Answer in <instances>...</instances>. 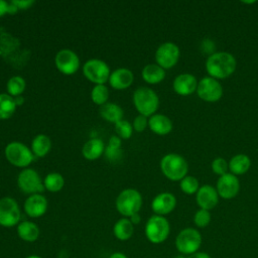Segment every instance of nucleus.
<instances>
[{"mask_svg": "<svg viewBox=\"0 0 258 258\" xmlns=\"http://www.w3.org/2000/svg\"><path fill=\"white\" fill-rule=\"evenodd\" d=\"M30 58V51L20 39L0 26V60H5L14 69H22Z\"/></svg>", "mask_w": 258, "mask_h": 258, "instance_id": "1", "label": "nucleus"}, {"mask_svg": "<svg viewBox=\"0 0 258 258\" xmlns=\"http://www.w3.org/2000/svg\"><path fill=\"white\" fill-rule=\"evenodd\" d=\"M235 56L227 51H218L209 55L206 61V70L210 77L218 79H226L230 77L236 70Z\"/></svg>", "mask_w": 258, "mask_h": 258, "instance_id": "2", "label": "nucleus"}, {"mask_svg": "<svg viewBox=\"0 0 258 258\" xmlns=\"http://www.w3.org/2000/svg\"><path fill=\"white\" fill-rule=\"evenodd\" d=\"M162 173L170 180H181L186 176L188 165L186 160L176 153H168L164 155L160 161Z\"/></svg>", "mask_w": 258, "mask_h": 258, "instance_id": "3", "label": "nucleus"}, {"mask_svg": "<svg viewBox=\"0 0 258 258\" xmlns=\"http://www.w3.org/2000/svg\"><path fill=\"white\" fill-rule=\"evenodd\" d=\"M141 206L142 197L138 190L133 188L122 190L116 200V209L124 218H130L134 214H137Z\"/></svg>", "mask_w": 258, "mask_h": 258, "instance_id": "4", "label": "nucleus"}, {"mask_svg": "<svg viewBox=\"0 0 258 258\" xmlns=\"http://www.w3.org/2000/svg\"><path fill=\"white\" fill-rule=\"evenodd\" d=\"M133 102L137 111L146 117L153 115L159 106V99L156 93L146 87L138 88L134 92Z\"/></svg>", "mask_w": 258, "mask_h": 258, "instance_id": "5", "label": "nucleus"}, {"mask_svg": "<svg viewBox=\"0 0 258 258\" xmlns=\"http://www.w3.org/2000/svg\"><path fill=\"white\" fill-rule=\"evenodd\" d=\"M170 232L168 221L163 216L154 215L148 219L145 225V236L153 244L164 242Z\"/></svg>", "mask_w": 258, "mask_h": 258, "instance_id": "6", "label": "nucleus"}, {"mask_svg": "<svg viewBox=\"0 0 258 258\" xmlns=\"http://www.w3.org/2000/svg\"><path fill=\"white\" fill-rule=\"evenodd\" d=\"M202 244L200 232L194 228L181 230L175 238V247L182 254H192L198 251Z\"/></svg>", "mask_w": 258, "mask_h": 258, "instance_id": "7", "label": "nucleus"}, {"mask_svg": "<svg viewBox=\"0 0 258 258\" xmlns=\"http://www.w3.org/2000/svg\"><path fill=\"white\" fill-rule=\"evenodd\" d=\"M7 160L18 167H25L33 160L32 152L29 148L20 142H11L5 148Z\"/></svg>", "mask_w": 258, "mask_h": 258, "instance_id": "8", "label": "nucleus"}, {"mask_svg": "<svg viewBox=\"0 0 258 258\" xmlns=\"http://www.w3.org/2000/svg\"><path fill=\"white\" fill-rule=\"evenodd\" d=\"M21 212L17 202L12 198L0 200V226L11 228L19 224Z\"/></svg>", "mask_w": 258, "mask_h": 258, "instance_id": "9", "label": "nucleus"}, {"mask_svg": "<svg viewBox=\"0 0 258 258\" xmlns=\"http://www.w3.org/2000/svg\"><path fill=\"white\" fill-rule=\"evenodd\" d=\"M85 77L97 85H104L110 78V68L101 59H90L83 68Z\"/></svg>", "mask_w": 258, "mask_h": 258, "instance_id": "10", "label": "nucleus"}, {"mask_svg": "<svg viewBox=\"0 0 258 258\" xmlns=\"http://www.w3.org/2000/svg\"><path fill=\"white\" fill-rule=\"evenodd\" d=\"M197 93L206 102H217L223 96V88L218 80L209 76L199 81Z\"/></svg>", "mask_w": 258, "mask_h": 258, "instance_id": "11", "label": "nucleus"}, {"mask_svg": "<svg viewBox=\"0 0 258 258\" xmlns=\"http://www.w3.org/2000/svg\"><path fill=\"white\" fill-rule=\"evenodd\" d=\"M18 187L24 194H38L44 189V184L41 181L39 174L31 168L23 169L17 178Z\"/></svg>", "mask_w": 258, "mask_h": 258, "instance_id": "12", "label": "nucleus"}, {"mask_svg": "<svg viewBox=\"0 0 258 258\" xmlns=\"http://www.w3.org/2000/svg\"><path fill=\"white\" fill-rule=\"evenodd\" d=\"M179 53V48L175 43L164 42L156 49L155 60L162 69H170L178 61Z\"/></svg>", "mask_w": 258, "mask_h": 258, "instance_id": "13", "label": "nucleus"}, {"mask_svg": "<svg viewBox=\"0 0 258 258\" xmlns=\"http://www.w3.org/2000/svg\"><path fill=\"white\" fill-rule=\"evenodd\" d=\"M216 189L221 198L230 200L238 195L240 189V181L235 174L227 172L218 178Z\"/></svg>", "mask_w": 258, "mask_h": 258, "instance_id": "14", "label": "nucleus"}, {"mask_svg": "<svg viewBox=\"0 0 258 258\" xmlns=\"http://www.w3.org/2000/svg\"><path fill=\"white\" fill-rule=\"evenodd\" d=\"M55 66L60 73L73 75L80 67V59L73 50L61 49L55 55Z\"/></svg>", "mask_w": 258, "mask_h": 258, "instance_id": "15", "label": "nucleus"}, {"mask_svg": "<svg viewBox=\"0 0 258 258\" xmlns=\"http://www.w3.org/2000/svg\"><path fill=\"white\" fill-rule=\"evenodd\" d=\"M176 206V199L170 192H161L157 195L152 203L151 209L158 216H164L171 213Z\"/></svg>", "mask_w": 258, "mask_h": 258, "instance_id": "16", "label": "nucleus"}, {"mask_svg": "<svg viewBox=\"0 0 258 258\" xmlns=\"http://www.w3.org/2000/svg\"><path fill=\"white\" fill-rule=\"evenodd\" d=\"M198 80L197 78L188 73L178 75L173 81V90L176 94L180 96H188L191 95L198 88Z\"/></svg>", "mask_w": 258, "mask_h": 258, "instance_id": "17", "label": "nucleus"}, {"mask_svg": "<svg viewBox=\"0 0 258 258\" xmlns=\"http://www.w3.org/2000/svg\"><path fill=\"white\" fill-rule=\"evenodd\" d=\"M197 203L201 209L212 210L219 203V195L215 187L210 184L202 185L197 192Z\"/></svg>", "mask_w": 258, "mask_h": 258, "instance_id": "18", "label": "nucleus"}, {"mask_svg": "<svg viewBox=\"0 0 258 258\" xmlns=\"http://www.w3.org/2000/svg\"><path fill=\"white\" fill-rule=\"evenodd\" d=\"M47 210L46 199L39 194L29 196L24 203V211L31 218H39Z\"/></svg>", "mask_w": 258, "mask_h": 258, "instance_id": "19", "label": "nucleus"}, {"mask_svg": "<svg viewBox=\"0 0 258 258\" xmlns=\"http://www.w3.org/2000/svg\"><path fill=\"white\" fill-rule=\"evenodd\" d=\"M133 73L128 69H118L111 73L109 83L112 88L116 90H124L131 86L133 83Z\"/></svg>", "mask_w": 258, "mask_h": 258, "instance_id": "20", "label": "nucleus"}, {"mask_svg": "<svg viewBox=\"0 0 258 258\" xmlns=\"http://www.w3.org/2000/svg\"><path fill=\"white\" fill-rule=\"evenodd\" d=\"M17 235L18 237L24 241V242H28V243H32L35 242L40 234L39 228L38 226L30 221H23L20 222L17 225Z\"/></svg>", "mask_w": 258, "mask_h": 258, "instance_id": "21", "label": "nucleus"}, {"mask_svg": "<svg viewBox=\"0 0 258 258\" xmlns=\"http://www.w3.org/2000/svg\"><path fill=\"white\" fill-rule=\"evenodd\" d=\"M148 125L151 131L158 135L168 134L172 130L171 120L167 116L162 114L152 115L148 121Z\"/></svg>", "mask_w": 258, "mask_h": 258, "instance_id": "22", "label": "nucleus"}, {"mask_svg": "<svg viewBox=\"0 0 258 258\" xmlns=\"http://www.w3.org/2000/svg\"><path fill=\"white\" fill-rule=\"evenodd\" d=\"M134 233V225L128 218L118 220L113 227V234L116 239L120 241L129 240Z\"/></svg>", "mask_w": 258, "mask_h": 258, "instance_id": "23", "label": "nucleus"}, {"mask_svg": "<svg viewBox=\"0 0 258 258\" xmlns=\"http://www.w3.org/2000/svg\"><path fill=\"white\" fill-rule=\"evenodd\" d=\"M142 78L148 84H158L165 78V71L157 63H149L142 70Z\"/></svg>", "mask_w": 258, "mask_h": 258, "instance_id": "24", "label": "nucleus"}, {"mask_svg": "<svg viewBox=\"0 0 258 258\" xmlns=\"http://www.w3.org/2000/svg\"><path fill=\"white\" fill-rule=\"evenodd\" d=\"M251 166V160L246 154H236L229 161V169L231 173L235 175L244 174L249 170Z\"/></svg>", "mask_w": 258, "mask_h": 258, "instance_id": "25", "label": "nucleus"}, {"mask_svg": "<svg viewBox=\"0 0 258 258\" xmlns=\"http://www.w3.org/2000/svg\"><path fill=\"white\" fill-rule=\"evenodd\" d=\"M104 151V143L99 138L90 139L85 143L82 149V153L85 158L89 160H94L99 158Z\"/></svg>", "mask_w": 258, "mask_h": 258, "instance_id": "26", "label": "nucleus"}, {"mask_svg": "<svg viewBox=\"0 0 258 258\" xmlns=\"http://www.w3.org/2000/svg\"><path fill=\"white\" fill-rule=\"evenodd\" d=\"M100 115L107 121L117 123L122 120L123 110L120 106L114 103H106L100 108Z\"/></svg>", "mask_w": 258, "mask_h": 258, "instance_id": "27", "label": "nucleus"}, {"mask_svg": "<svg viewBox=\"0 0 258 258\" xmlns=\"http://www.w3.org/2000/svg\"><path fill=\"white\" fill-rule=\"evenodd\" d=\"M31 147H32V152L36 156L42 157V156H45L48 153V151L50 150L51 141L46 135L39 134L34 137Z\"/></svg>", "mask_w": 258, "mask_h": 258, "instance_id": "28", "label": "nucleus"}, {"mask_svg": "<svg viewBox=\"0 0 258 258\" xmlns=\"http://www.w3.org/2000/svg\"><path fill=\"white\" fill-rule=\"evenodd\" d=\"M16 109L15 100L9 94H0V119L10 118Z\"/></svg>", "mask_w": 258, "mask_h": 258, "instance_id": "29", "label": "nucleus"}, {"mask_svg": "<svg viewBox=\"0 0 258 258\" xmlns=\"http://www.w3.org/2000/svg\"><path fill=\"white\" fill-rule=\"evenodd\" d=\"M106 157L111 161L119 160L121 157V139L117 136H112L109 140V145L107 146L106 150Z\"/></svg>", "mask_w": 258, "mask_h": 258, "instance_id": "30", "label": "nucleus"}, {"mask_svg": "<svg viewBox=\"0 0 258 258\" xmlns=\"http://www.w3.org/2000/svg\"><path fill=\"white\" fill-rule=\"evenodd\" d=\"M43 184L47 190L54 192V191H58L62 188V186L64 184V180H63V177L61 176V174L52 172L45 176Z\"/></svg>", "mask_w": 258, "mask_h": 258, "instance_id": "31", "label": "nucleus"}, {"mask_svg": "<svg viewBox=\"0 0 258 258\" xmlns=\"http://www.w3.org/2000/svg\"><path fill=\"white\" fill-rule=\"evenodd\" d=\"M25 89V81L19 76H14L7 82V91L10 96L18 97Z\"/></svg>", "mask_w": 258, "mask_h": 258, "instance_id": "32", "label": "nucleus"}, {"mask_svg": "<svg viewBox=\"0 0 258 258\" xmlns=\"http://www.w3.org/2000/svg\"><path fill=\"white\" fill-rule=\"evenodd\" d=\"M93 102L97 105H104L109 98V90L105 85H96L91 93Z\"/></svg>", "mask_w": 258, "mask_h": 258, "instance_id": "33", "label": "nucleus"}, {"mask_svg": "<svg viewBox=\"0 0 258 258\" xmlns=\"http://www.w3.org/2000/svg\"><path fill=\"white\" fill-rule=\"evenodd\" d=\"M180 188L186 195H194L200 188L199 180L192 175H186L180 180Z\"/></svg>", "mask_w": 258, "mask_h": 258, "instance_id": "34", "label": "nucleus"}, {"mask_svg": "<svg viewBox=\"0 0 258 258\" xmlns=\"http://www.w3.org/2000/svg\"><path fill=\"white\" fill-rule=\"evenodd\" d=\"M115 131L117 132L118 136L123 139H128L132 135L133 126L127 120H120L119 122L115 123Z\"/></svg>", "mask_w": 258, "mask_h": 258, "instance_id": "35", "label": "nucleus"}, {"mask_svg": "<svg viewBox=\"0 0 258 258\" xmlns=\"http://www.w3.org/2000/svg\"><path fill=\"white\" fill-rule=\"evenodd\" d=\"M194 222L199 228L207 227L211 222V214L208 210L200 209L194 216Z\"/></svg>", "mask_w": 258, "mask_h": 258, "instance_id": "36", "label": "nucleus"}, {"mask_svg": "<svg viewBox=\"0 0 258 258\" xmlns=\"http://www.w3.org/2000/svg\"><path fill=\"white\" fill-rule=\"evenodd\" d=\"M212 169L218 175H224L229 169V163L223 157H217L212 161Z\"/></svg>", "mask_w": 258, "mask_h": 258, "instance_id": "37", "label": "nucleus"}, {"mask_svg": "<svg viewBox=\"0 0 258 258\" xmlns=\"http://www.w3.org/2000/svg\"><path fill=\"white\" fill-rule=\"evenodd\" d=\"M148 125V120L146 116H143L141 114H139L133 122V129L137 132H142L145 130V128Z\"/></svg>", "mask_w": 258, "mask_h": 258, "instance_id": "38", "label": "nucleus"}, {"mask_svg": "<svg viewBox=\"0 0 258 258\" xmlns=\"http://www.w3.org/2000/svg\"><path fill=\"white\" fill-rule=\"evenodd\" d=\"M17 8L11 3V2H6L3 0H0V17L9 13V14H14L17 12Z\"/></svg>", "mask_w": 258, "mask_h": 258, "instance_id": "39", "label": "nucleus"}, {"mask_svg": "<svg viewBox=\"0 0 258 258\" xmlns=\"http://www.w3.org/2000/svg\"><path fill=\"white\" fill-rule=\"evenodd\" d=\"M202 47H203V50L207 53H210L213 54L214 52V49H215V42L212 40V39H209V38H206L202 41Z\"/></svg>", "mask_w": 258, "mask_h": 258, "instance_id": "40", "label": "nucleus"}, {"mask_svg": "<svg viewBox=\"0 0 258 258\" xmlns=\"http://www.w3.org/2000/svg\"><path fill=\"white\" fill-rule=\"evenodd\" d=\"M11 3L17 9H27V8H29L34 3V1H32V0H25V1H15V0H12Z\"/></svg>", "mask_w": 258, "mask_h": 258, "instance_id": "41", "label": "nucleus"}, {"mask_svg": "<svg viewBox=\"0 0 258 258\" xmlns=\"http://www.w3.org/2000/svg\"><path fill=\"white\" fill-rule=\"evenodd\" d=\"M187 258H211V257L206 252H196L190 254Z\"/></svg>", "mask_w": 258, "mask_h": 258, "instance_id": "42", "label": "nucleus"}, {"mask_svg": "<svg viewBox=\"0 0 258 258\" xmlns=\"http://www.w3.org/2000/svg\"><path fill=\"white\" fill-rule=\"evenodd\" d=\"M109 258H128V257H127V255L124 254L123 252L117 251V252H113V253L109 256Z\"/></svg>", "mask_w": 258, "mask_h": 258, "instance_id": "43", "label": "nucleus"}, {"mask_svg": "<svg viewBox=\"0 0 258 258\" xmlns=\"http://www.w3.org/2000/svg\"><path fill=\"white\" fill-rule=\"evenodd\" d=\"M129 220L131 221V223H132L133 225H136V224H138V223L140 222V216H139L138 213H137V214H134L133 216H131V217L129 218Z\"/></svg>", "mask_w": 258, "mask_h": 258, "instance_id": "44", "label": "nucleus"}, {"mask_svg": "<svg viewBox=\"0 0 258 258\" xmlns=\"http://www.w3.org/2000/svg\"><path fill=\"white\" fill-rule=\"evenodd\" d=\"M14 100H15V104H16V106H20V105H22V104H23V102H24L23 97H20V96L15 97V98H14Z\"/></svg>", "mask_w": 258, "mask_h": 258, "instance_id": "45", "label": "nucleus"}, {"mask_svg": "<svg viewBox=\"0 0 258 258\" xmlns=\"http://www.w3.org/2000/svg\"><path fill=\"white\" fill-rule=\"evenodd\" d=\"M25 258H42V257H40V256H38V255H35V254H32V255H28V256L25 257Z\"/></svg>", "mask_w": 258, "mask_h": 258, "instance_id": "46", "label": "nucleus"}, {"mask_svg": "<svg viewBox=\"0 0 258 258\" xmlns=\"http://www.w3.org/2000/svg\"><path fill=\"white\" fill-rule=\"evenodd\" d=\"M243 3H248V4H251V3H255V1H243Z\"/></svg>", "mask_w": 258, "mask_h": 258, "instance_id": "47", "label": "nucleus"}]
</instances>
